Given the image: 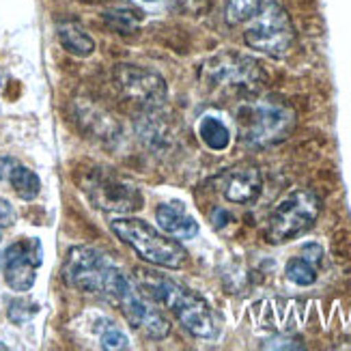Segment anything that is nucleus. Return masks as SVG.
Returning <instances> with one entry per match:
<instances>
[{"mask_svg":"<svg viewBox=\"0 0 351 351\" xmlns=\"http://www.w3.org/2000/svg\"><path fill=\"white\" fill-rule=\"evenodd\" d=\"M63 278L78 291L99 295L108 302H119L130 287V280L119 271L108 254L88 246H75L69 250L63 265Z\"/></svg>","mask_w":351,"mask_h":351,"instance_id":"1","label":"nucleus"},{"mask_svg":"<svg viewBox=\"0 0 351 351\" xmlns=\"http://www.w3.org/2000/svg\"><path fill=\"white\" fill-rule=\"evenodd\" d=\"M145 293L164 304L177 319L196 339H216L218 337V319L213 315L211 306L190 289L181 287L169 278L149 276L145 278Z\"/></svg>","mask_w":351,"mask_h":351,"instance_id":"2","label":"nucleus"},{"mask_svg":"<svg viewBox=\"0 0 351 351\" xmlns=\"http://www.w3.org/2000/svg\"><path fill=\"white\" fill-rule=\"evenodd\" d=\"M239 136L250 147H269L285 141L295 128V110L278 97H263L241 106Z\"/></svg>","mask_w":351,"mask_h":351,"instance_id":"3","label":"nucleus"},{"mask_svg":"<svg viewBox=\"0 0 351 351\" xmlns=\"http://www.w3.org/2000/svg\"><path fill=\"white\" fill-rule=\"evenodd\" d=\"M248 48L271 58H285L295 43V28L278 0H261L243 30Z\"/></svg>","mask_w":351,"mask_h":351,"instance_id":"4","label":"nucleus"},{"mask_svg":"<svg viewBox=\"0 0 351 351\" xmlns=\"http://www.w3.org/2000/svg\"><path fill=\"white\" fill-rule=\"evenodd\" d=\"M203 82L218 95H256L265 73L254 58L237 52H222L203 65Z\"/></svg>","mask_w":351,"mask_h":351,"instance_id":"5","label":"nucleus"},{"mask_svg":"<svg viewBox=\"0 0 351 351\" xmlns=\"http://www.w3.org/2000/svg\"><path fill=\"white\" fill-rule=\"evenodd\" d=\"M110 228L121 241L132 246V250L147 263L177 269L186 263V258H188V252L183 250L179 241L158 233L156 228L149 226L145 220L114 218L110 222Z\"/></svg>","mask_w":351,"mask_h":351,"instance_id":"6","label":"nucleus"},{"mask_svg":"<svg viewBox=\"0 0 351 351\" xmlns=\"http://www.w3.org/2000/svg\"><path fill=\"white\" fill-rule=\"evenodd\" d=\"M322 211V201L311 190H295L274 207L267 220V239L271 243H285L302 235L315 224Z\"/></svg>","mask_w":351,"mask_h":351,"instance_id":"7","label":"nucleus"},{"mask_svg":"<svg viewBox=\"0 0 351 351\" xmlns=\"http://www.w3.org/2000/svg\"><path fill=\"white\" fill-rule=\"evenodd\" d=\"M43 263L41 241L30 237L11 243L3 254V274L5 282L18 293H26L37 280V269Z\"/></svg>","mask_w":351,"mask_h":351,"instance_id":"8","label":"nucleus"},{"mask_svg":"<svg viewBox=\"0 0 351 351\" xmlns=\"http://www.w3.org/2000/svg\"><path fill=\"white\" fill-rule=\"evenodd\" d=\"M114 82L128 101H134L141 108H158L166 101L169 88L158 73L147 71L136 65H119L114 69Z\"/></svg>","mask_w":351,"mask_h":351,"instance_id":"9","label":"nucleus"},{"mask_svg":"<svg viewBox=\"0 0 351 351\" xmlns=\"http://www.w3.org/2000/svg\"><path fill=\"white\" fill-rule=\"evenodd\" d=\"M90 201L95 207H101L106 211H134L141 207V194L132 183L119 179L110 173H95L90 181L84 186Z\"/></svg>","mask_w":351,"mask_h":351,"instance_id":"10","label":"nucleus"},{"mask_svg":"<svg viewBox=\"0 0 351 351\" xmlns=\"http://www.w3.org/2000/svg\"><path fill=\"white\" fill-rule=\"evenodd\" d=\"M119 306L121 311H123L125 319L134 326V328H138L143 330L149 339H156V341H162L169 337V332H171V324H169V319H166L158 308L154 306H149V304L138 295V291L132 287H130L123 291V295L119 298Z\"/></svg>","mask_w":351,"mask_h":351,"instance_id":"11","label":"nucleus"},{"mask_svg":"<svg viewBox=\"0 0 351 351\" xmlns=\"http://www.w3.org/2000/svg\"><path fill=\"white\" fill-rule=\"evenodd\" d=\"M218 186L228 203L246 205L256 201L258 194H261L263 177L261 171L254 169V166H239V169H231L220 175Z\"/></svg>","mask_w":351,"mask_h":351,"instance_id":"12","label":"nucleus"},{"mask_svg":"<svg viewBox=\"0 0 351 351\" xmlns=\"http://www.w3.org/2000/svg\"><path fill=\"white\" fill-rule=\"evenodd\" d=\"M156 220L166 235L175 239H192L198 235V222L190 216L181 203H162L156 209Z\"/></svg>","mask_w":351,"mask_h":351,"instance_id":"13","label":"nucleus"},{"mask_svg":"<svg viewBox=\"0 0 351 351\" xmlns=\"http://www.w3.org/2000/svg\"><path fill=\"white\" fill-rule=\"evenodd\" d=\"M0 181H7L22 201H35L41 192L39 177L15 158H0Z\"/></svg>","mask_w":351,"mask_h":351,"instance_id":"14","label":"nucleus"},{"mask_svg":"<svg viewBox=\"0 0 351 351\" xmlns=\"http://www.w3.org/2000/svg\"><path fill=\"white\" fill-rule=\"evenodd\" d=\"M58 39H60V45L73 56L84 58V56H90L95 50V41L84 33V28H80L73 22L58 24Z\"/></svg>","mask_w":351,"mask_h":351,"instance_id":"15","label":"nucleus"},{"mask_svg":"<svg viewBox=\"0 0 351 351\" xmlns=\"http://www.w3.org/2000/svg\"><path fill=\"white\" fill-rule=\"evenodd\" d=\"M198 136L211 151H224L231 145V132L216 117H205L198 123Z\"/></svg>","mask_w":351,"mask_h":351,"instance_id":"16","label":"nucleus"},{"mask_svg":"<svg viewBox=\"0 0 351 351\" xmlns=\"http://www.w3.org/2000/svg\"><path fill=\"white\" fill-rule=\"evenodd\" d=\"M285 274L291 282H295L300 287H311L317 280V265L304 256H295L287 263Z\"/></svg>","mask_w":351,"mask_h":351,"instance_id":"17","label":"nucleus"},{"mask_svg":"<svg viewBox=\"0 0 351 351\" xmlns=\"http://www.w3.org/2000/svg\"><path fill=\"white\" fill-rule=\"evenodd\" d=\"M261 0H226V20L228 24L246 22Z\"/></svg>","mask_w":351,"mask_h":351,"instance_id":"18","label":"nucleus"},{"mask_svg":"<svg viewBox=\"0 0 351 351\" xmlns=\"http://www.w3.org/2000/svg\"><path fill=\"white\" fill-rule=\"evenodd\" d=\"M39 306L35 302H28V300H13L9 304V319L13 324H26L28 319H33L37 315Z\"/></svg>","mask_w":351,"mask_h":351,"instance_id":"19","label":"nucleus"},{"mask_svg":"<svg viewBox=\"0 0 351 351\" xmlns=\"http://www.w3.org/2000/svg\"><path fill=\"white\" fill-rule=\"evenodd\" d=\"M99 343L104 349H108V351H119V349H128L130 347V341L123 332H121L119 328L110 326V328H106L101 332V337H99Z\"/></svg>","mask_w":351,"mask_h":351,"instance_id":"20","label":"nucleus"},{"mask_svg":"<svg viewBox=\"0 0 351 351\" xmlns=\"http://www.w3.org/2000/svg\"><path fill=\"white\" fill-rule=\"evenodd\" d=\"M15 224V209L11 207L9 201H5V198H0V228H9Z\"/></svg>","mask_w":351,"mask_h":351,"instance_id":"21","label":"nucleus"},{"mask_svg":"<svg viewBox=\"0 0 351 351\" xmlns=\"http://www.w3.org/2000/svg\"><path fill=\"white\" fill-rule=\"evenodd\" d=\"M175 3L188 13H203L209 5V0H175Z\"/></svg>","mask_w":351,"mask_h":351,"instance_id":"22","label":"nucleus"},{"mask_svg":"<svg viewBox=\"0 0 351 351\" xmlns=\"http://www.w3.org/2000/svg\"><path fill=\"white\" fill-rule=\"evenodd\" d=\"M147 3H158V0H147Z\"/></svg>","mask_w":351,"mask_h":351,"instance_id":"23","label":"nucleus"}]
</instances>
